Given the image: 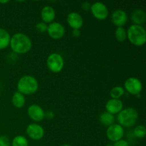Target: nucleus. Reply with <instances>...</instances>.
<instances>
[{"label":"nucleus","mask_w":146,"mask_h":146,"mask_svg":"<svg viewBox=\"0 0 146 146\" xmlns=\"http://www.w3.org/2000/svg\"><path fill=\"white\" fill-rule=\"evenodd\" d=\"M123 109V104L120 99L111 98L106 104V112L114 115L118 114Z\"/></svg>","instance_id":"12"},{"label":"nucleus","mask_w":146,"mask_h":146,"mask_svg":"<svg viewBox=\"0 0 146 146\" xmlns=\"http://www.w3.org/2000/svg\"><path fill=\"white\" fill-rule=\"evenodd\" d=\"M72 35L74 37H79L81 35V31L80 29H73Z\"/></svg>","instance_id":"29"},{"label":"nucleus","mask_w":146,"mask_h":146,"mask_svg":"<svg viewBox=\"0 0 146 146\" xmlns=\"http://www.w3.org/2000/svg\"><path fill=\"white\" fill-rule=\"evenodd\" d=\"M11 36L6 29L0 28V50L4 49L9 46Z\"/></svg>","instance_id":"17"},{"label":"nucleus","mask_w":146,"mask_h":146,"mask_svg":"<svg viewBox=\"0 0 146 146\" xmlns=\"http://www.w3.org/2000/svg\"><path fill=\"white\" fill-rule=\"evenodd\" d=\"M124 135V129L119 124H113L108 127L106 131V136L108 140L112 142L121 140Z\"/></svg>","instance_id":"7"},{"label":"nucleus","mask_w":146,"mask_h":146,"mask_svg":"<svg viewBox=\"0 0 146 146\" xmlns=\"http://www.w3.org/2000/svg\"><path fill=\"white\" fill-rule=\"evenodd\" d=\"M138 118V113L136 110L133 108H126L123 109L119 113H118L117 120L119 125L123 128H130L133 126L137 122Z\"/></svg>","instance_id":"4"},{"label":"nucleus","mask_w":146,"mask_h":146,"mask_svg":"<svg viewBox=\"0 0 146 146\" xmlns=\"http://www.w3.org/2000/svg\"><path fill=\"white\" fill-rule=\"evenodd\" d=\"M41 17L43 22L45 24H51L54 22L56 17L55 10L50 6H46L43 7L41 11Z\"/></svg>","instance_id":"15"},{"label":"nucleus","mask_w":146,"mask_h":146,"mask_svg":"<svg viewBox=\"0 0 146 146\" xmlns=\"http://www.w3.org/2000/svg\"><path fill=\"white\" fill-rule=\"evenodd\" d=\"M54 113H53V111H48L45 113L44 114V118H46L47 119L51 120L52 118H54Z\"/></svg>","instance_id":"28"},{"label":"nucleus","mask_w":146,"mask_h":146,"mask_svg":"<svg viewBox=\"0 0 146 146\" xmlns=\"http://www.w3.org/2000/svg\"><path fill=\"white\" fill-rule=\"evenodd\" d=\"M127 38L133 45L142 46L146 42V31L143 26L133 24L128 28Z\"/></svg>","instance_id":"2"},{"label":"nucleus","mask_w":146,"mask_h":146,"mask_svg":"<svg viewBox=\"0 0 146 146\" xmlns=\"http://www.w3.org/2000/svg\"><path fill=\"white\" fill-rule=\"evenodd\" d=\"M47 28H48V25L45 24L43 21L38 22L36 25V30L38 31V33H44L47 31Z\"/></svg>","instance_id":"24"},{"label":"nucleus","mask_w":146,"mask_h":146,"mask_svg":"<svg viewBox=\"0 0 146 146\" xmlns=\"http://www.w3.org/2000/svg\"><path fill=\"white\" fill-rule=\"evenodd\" d=\"M47 33L51 38L55 40L62 38L65 34V28L58 22H52L48 25Z\"/></svg>","instance_id":"8"},{"label":"nucleus","mask_w":146,"mask_h":146,"mask_svg":"<svg viewBox=\"0 0 146 146\" xmlns=\"http://www.w3.org/2000/svg\"><path fill=\"white\" fill-rule=\"evenodd\" d=\"M111 19L114 25L117 27H123L128 21V15L123 10L117 9L113 12Z\"/></svg>","instance_id":"13"},{"label":"nucleus","mask_w":146,"mask_h":146,"mask_svg":"<svg viewBox=\"0 0 146 146\" xmlns=\"http://www.w3.org/2000/svg\"><path fill=\"white\" fill-rule=\"evenodd\" d=\"M124 88L129 94L138 96L141 93L143 89V84L141 80L135 77H130L125 80L124 83Z\"/></svg>","instance_id":"6"},{"label":"nucleus","mask_w":146,"mask_h":146,"mask_svg":"<svg viewBox=\"0 0 146 146\" xmlns=\"http://www.w3.org/2000/svg\"><path fill=\"white\" fill-rule=\"evenodd\" d=\"M11 102L13 106L17 108H21L24 106L26 103V99L24 95L19 93V91L14 93L13 94L12 98H11Z\"/></svg>","instance_id":"18"},{"label":"nucleus","mask_w":146,"mask_h":146,"mask_svg":"<svg viewBox=\"0 0 146 146\" xmlns=\"http://www.w3.org/2000/svg\"><path fill=\"white\" fill-rule=\"evenodd\" d=\"M27 134L31 139L39 141L44 135V130L38 123H31L27 127Z\"/></svg>","instance_id":"10"},{"label":"nucleus","mask_w":146,"mask_h":146,"mask_svg":"<svg viewBox=\"0 0 146 146\" xmlns=\"http://www.w3.org/2000/svg\"><path fill=\"white\" fill-rule=\"evenodd\" d=\"M115 38L119 42H123L127 38V31L123 27H117L115 31Z\"/></svg>","instance_id":"22"},{"label":"nucleus","mask_w":146,"mask_h":146,"mask_svg":"<svg viewBox=\"0 0 146 146\" xmlns=\"http://www.w3.org/2000/svg\"><path fill=\"white\" fill-rule=\"evenodd\" d=\"M12 146H28V140L24 135H17L14 137L11 142Z\"/></svg>","instance_id":"20"},{"label":"nucleus","mask_w":146,"mask_h":146,"mask_svg":"<svg viewBox=\"0 0 146 146\" xmlns=\"http://www.w3.org/2000/svg\"><path fill=\"white\" fill-rule=\"evenodd\" d=\"M90 10L96 19L104 20L108 16V9L104 3L96 2L91 4Z\"/></svg>","instance_id":"9"},{"label":"nucleus","mask_w":146,"mask_h":146,"mask_svg":"<svg viewBox=\"0 0 146 146\" xmlns=\"http://www.w3.org/2000/svg\"><path fill=\"white\" fill-rule=\"evenodd\" d=\"M0 146H10V141L8 137L0 135Z\"/></svg>","instance_id":"25"},{"label":"nucleus","mask_w":146,"mask_h":146,"mask_svg":"<svg viewBox=\"0 0 146 146\" xmlns=\"http://www.w3.org/2000/svg\"><path fill=\"white\" fill-rule=\"evenodd\" d=\"M27 113L32 121L35 122H40L44 120L45 112L40 106L32 104L29 106L27 109Z\"/></svg>","instance_id":"11"},{"label":"nucleus","mask_w":146,"mask_h":146,"mask_svg":"<svg viewBox=\"0 0 146 146\" xmlns=\"http://www.w3.org/2000/svg\"><path fill=\"white\" fill-rule=\"evenodd\" d=\"M131 20L135 25L142 26L145 22V12L143 9H141L134 10L132 15H131Z\"/></svg>","instance_id":"16"},{"label":"nucleus","mask_w":146,"mask_h":146,"mask_svg":"<svg viewBox=\"0 0 146 146\" xmlns=\"http://www.w3.org/2000/svg\"><path fill=\"white\" fill-rule=\"evenodd\" d=\"M106 146H113V145H112V144H108V145H106Z\"/></svg>","instance_id":"32"},{"label":"nucleus","mask_w":146,"mask_h":146,"mask_svg":"<svg viewBox=\"0 0 146 146\" xmlns=\"http://www.w3.org/2000/svg\"><path fill=\"white\" fill-rule=\"evenodd\" d=\"M67 22L73 29H80L84 25V19L81 14L77 12H71L67 17Z\"/></svg>","instance_id":"14"},{"label":"nucleus","mask_w":146,"mask_h":146,"mask_svg":"<svg viewBox=\"0 0 146 146\" xmlns=\"http://www.w3.org/2000/svg\"><path fill=\"white\" fill-rule=\"evenodd\" d=\"M38 88V81L31 76L27 75L21 77L17 84V90L23 95H31L37 91Z\"/></svg>","instance_id":"3"},{"label":"nucleus","mask_w":146,"mask_h":146,"mask_svg":"<svg viewBox=\"0 0 146 146\" xmlns=\"http://www.w3.org/2000/svg\"><path fill=\"white\" fill-rule=\"evenodd\" d=\"M9 2V1H8V0H4V1H2V0H0V4H7V3Z\"/></svg>","instance_id":"30"},{"label":"nucleus","mask_w":146,"mask_h":146,"mask_svg":"<svg viewBox=\"0 0 146 146\" xmlns=\"http://www.w3.org/2000/svg\"><path fill=\"white\" fill-rule=\"evenodd\" d=\"M91 3H89L88 1H84V3H82L81 4V8H82L83 10L86 11H88L91 9Z\"/></svg>","instance_id":"27"},{"label":"nucleus","mask_w":146,"mask_h":146,"mask_svg":"<svg viewBox=\"0 0 146 146\" xmlns=\"http://www.w3.org/2000/svg\"><path fill=\"white\" fill-rule=\"evenodd\" d=\"M61 146H71V145H68V144H64V145H61Z\"/></svg>","instance_id":"31"},{"label":"nucleus","mask_w":146,"mask_h":146,"mask_svg":"<svg viewBox=\"0 0 146 146\" xmlns=\"http://www.w3.org/2000/svg\"><path fill=\"white\" fill-rule=\"evenodd\" d=\"M134 135L138 138H145L146 135V128L144 125H138L134 129Z\"/></svg>","instance_id":"23"},{"label":"nucleus","mask_w":146,"mask_h":146,"mask_svg":"<svg viewBox=\"0 0 146 146\" xmlns=\"http://www.w3.org/2000/svg\"><path fill=\"white\" fill-rule=\"evenodd\" d=\"M99 121L104 125L109 127L110 125L114 124V122H115V117H114V115H112V114L105 111V112H103L100 115Z\"/></svg>","instance_id":"19"},{"label":"nucleus","mask_w":146,"mask_h":146,"mask_svg":"<svg viewBox=\"0 0 146 146\" xmlns=\"http://www.w3.org/2000/svg\"><path fill=\"white\" fill-rule=\"evenodd\" d=\"M124 92H125V90L122 86H115L110 91V96L111 98L120 99V98L124 94Z\"/></svg>","instance_id":"21"},{"label":"nucleus","mask_w":146,"mask_h":146,"mask_svg":"<svg viewBox=\"0 0 146 146\" xmlns=\"http://www.w3.org/2000/svg\"><path fill=\"white\" fill-rule=\"evenodd\" d=\"M10 47L16 54H23L29 52L32 47L29 37L23 33H17L11 37Z\"/></svg>","instance_id":"1"},{"label":"nucleus","mask_w":146,"mask_h":146,"mask_svg":"<svg viewBox=\"0 0 146 146\" xmlns=\"http://www.w3.org/2000/svg\"><path fill=\"white\" fill-rule=\"evenodd\" d=\"M47 67L53 73H59L64 66V60L61 54L53 53L50 54L46 60Z\"/></svg>","instance_id":"5"},{"label":"nucleus","mask_w":146,"mask_h":146,"mask_svg":"<svg viewBox=\"0 0 146 146\" xmlns=\"http://www.w3.org/2000/svg\"><path fill=\"white\" fill-rule=\"evenodd\" d=\"M113 146H129V143L128 141L121 139L114 143Z\"/></svg>","instance_id":"26"}]
</instances>
